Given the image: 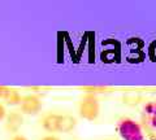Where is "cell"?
Returning a JSON list of instances; mask_svg holds the SVG:
<instances>
[{
    "mask_svg": "<svg viewBox=\"0 0 156 140\" xmlns=\"http://www.w3.org/2000/svg\"><path fill=\"white\" fill-rule=\"evenodd\" d=\"M60 118H61V114L47 113L41 121L42 127L44 128L47 132H58V123H60Z\"/></svg>",
    "mask_w": 156,
    "mask_h": 140,
    "instance_id": "cell-6",
    "label": "cell"
},
{
    "mask_svg": "<svg viewBox=\"0 0 156 140\" xmlns=\"http://www.w3.org/2000/svg\"><path fill=\"white\" fill-rule=\"evenodd\" d=\"M150 59L152 62H156V42H154L150 46V51H148Z\"/></svg>",
    "mask_w": 156,
    "mask_h": 140,
    "instance_id": "cell-11",
    "label": "cell"
},
{
    "mask_svg": "<svg viewBox=\"0 0 156 140\" xmlns=\"http://www.w3.org/2000/svg\"><path fill=\"white\" fill-rule=\"evenodd\" d=\"M142 122L148 130H156V101H148L142 110Z\"/></svg>",
    "mask_w": 156,
    "mask_h": 140,
    "instance_id": "cell-4",
    "label": "cell"
},
{
    "mask_svg": "<svg viewBox=\"0 0 156 140\" xmlns=\"http://www.w3.org/2000/svg\"><path fill=\"white\" fill-rule=\"evenodd\" d=\"M12 140H29V139L26 136H23V135L17 134V135H14V136L12 138Z\"/></svg>",
    "mask_w": 156,
    "mask_h": 140,
    "instance_id": "cell-13",
    "label": "cell"
},
{
    "mask_svg": "<svg viewBox=\"0 0 156 140\" xmlns=\"http://www.w3.org/2000/svg\"><path fill=\"white\" fill-rule=\"evenodd\" d=\"M23 125V114L21 112H9L5 118V128L9 132H18Z\"/></svg>",
    "mask_w": 156,
    "mask_h": 140,
    "instance_id": "cell-5",
    "label": "cell"
},
{
    "mask_svg": "<svg viewBox=\"0 0 156 140\" xmlns=\"http://www.w3.org/2000/svg\"><path fill=\"white\" fill-rule=\"evenodd\" d=\"M23 96L18 92L16 90H12V92L9 94V96L5 99V104L7 105H11V107H16V105H21V101H22Z\"/></svg>",
    "mask_w": 156,
    "mask_h": 140,
    "instance_id": "cell-8",
    "label": "cell"
},
{
    "mask_svg": "<svg viewBox=\"0 0 156 140\" xmlns=\"http://www.w3.org/2000/svg\"><path fill=\"white\" fill-rule=\"evenodd\" d=\"M78 114L86 121H95L100 114V104L96 95L85 94L78 104Z\"/></svg>",
    "mask_w": 156,
    "mask_h": 140,
    "instance_id": "cell-2",
    "label": "cell"
},
{
    "mask_svg": "<svg viewBox=\"0 0 156 140\" xmlns=\"http://www.w3.org/2000/svg\"><path fill=\"white\" fill-rule=\"evenodd\" d=\"M82 90L86 91V94H105V92H111L112 88L111 87H104V86H85L82 87Z\"/></svg>",
    "mask_w": 156,
    "mask_h": 140,
    "instance_id": "cell-9",
    "label": "cell"
},
{
    "mask_svg": "<svg viewBox=\"0 0 156 140\" xmlns=\"http://www.w3.org/2000/svg\"><path fill=\"white\" fill-rule=\"evenodd\" d=\"M151 140H156V135H154V136H152V139H151Z\"/></svg>",
    "mask_w": 156,
    "mask_h": 140,
    "instance_id": "cell-15",
    "label": "cell"
},
{
    "mask_svg": "<svg viewBox=\"0 0 156 140\" xmlns=\"http://www.w3.org/2000/svg\"><path fill=\"white\" fill-rule=\"evenodd\" d=\"M7 109H5V105L4 104H0V121L5 119L7 118Z\"/></svg>",
    "mask_w": 156,
    "mask_h": 140,
    "instance_id": "cell-12",
    "label": "cell"
},
{
    "mask_svg": "<svg viewBox=\"0 0 156 140\" xmlns=\"http://www.w3.org/2000/svg\"><path fill=\"white\" fill-rule=\"evenodd\" d=\"M12 90L11 87H8V86H0V99H3V100H5L9 94L12 92Z\"/></svg>",
    "mask_w": 156,
    "mask_h": 140,
    "instance_id": "cell-10",
    "label": "cell"
},
{
    "mask_svg": "<svg viewBox=\"0 0 156 140\" xmlns=\"http://www.w3.org/2000/svg\"><path fill=\"white\" fill-rule=\"evenodd\" d=\"M42 99L37 95H25L22 97L20 112L26 115H35L42 110Z\"/></svg>",
    "mask_w": 156,
    "mask_h": 140,
    "instance_id": "cell-3",
    "label": "cell"
},
{
    "mask_svg": "<svg viewBox=\"0 0 156 140\" xmlns=\"http://www.w3.org/2000/svg\"><path fill=\"white\" fill-rule=\"evenodd\" d=\"M41 140H60V139H58V138H56V136H53V135H47V136L42 138Z\"/></svg>",
    "mask_w": 156,
    "mask_h": 140,
    "instance_id": "cell-14",
    "label": "cell"
},
{
    "mask_svg": "<svg viewBox=\"0 0 156 140\" xmlns=\"http://www.w3.org/2000/svg\"><path fill=\"white\" fill-rule=\"evenodd\" d=\"M116 130L122 140H144L142 126L131 118H121L117 122Z\"/></svg>",
    "mask_w": 156,
    "mask_h": 140,
    "instance_id": "cell-1",
    "label": "cell"
},
{
    "mask_svg": "<svg viewBox=\"0 0 156 140\" xmlns=\"http://www.w3.org/2000/svg\"><path fill=\"white\" fill-rule=\"evenodd\" d=\"M77 126V119L70 114H61L60 123H58V132L68 134L73 131Z\"/></svg>",
    "mask_w": 156,
    "mask_h": 140,
    "instance_id": "cell-7",
    "label": "cell"
}]
</instances>
